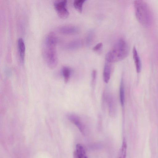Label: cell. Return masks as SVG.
Segmentation results:
<instances>
[{"mask_svg": "<svg viewBox=\"0 0 158 158\" xmlns=\"http://www.w3.org/2000/svg\"><path fill=\"white\" fill-rule=\"evenodd\" d=\"M58 38L53 32L48 33L46 36L43 46V52L44 57L48 66L54 68L58 64V56L56 45Z\"/></svg>", "mask_w": 158, "mask_h": 158, "instance_id": "6da1fadb", "label": "cell"}, {"mask_svg": "<svg viewBox=\"0 0 158 158\" xmlns=\"http://www.w3.org/2000/svg\"><path fill=\"white\" fill-rule=\"evenodd\" d=\"M129 52V47L127 42L124 40L120 39L106 54L105 59L110 63L118 62L125 58Z\"/></svg>", "mask_w": 158, "mask_h": 158, "instance_id": "7a4b0ae2", "label": "cell"}, {"mask_svg": "<svg viewBox=\"0 0 158 158\" xmlns=\"http://www.w3.org/2000/svg\"><path fill=\"white\" fill-rule=\"evenodd\" d=\"M134 6L135 16L139 23L144 27L150 26L152 23L153 17L148 4L143 0H135Z\"/></svg>", "mask_w": 158, "mask_h": 158, "instance_id": "3957f363", "label": "cell"}, {"mask_svg": "<svg viewBox=\"0 0 158 158\" xmlns=\"http://www.w3.org/2000/svg\"><path fill=\"white\" fill-rule=\"evenodd\" d=\"M67 1L57 0L54 3L55 9L59 16L63 18H65L68 17L69 13L66 6Z\"/></svg>", "mask_w": 158, "mask_h": 158, "instance_id": "277c9868", "label": "cell"}, {"mask_svg": "<svg viewBox=\"0 0 158 158\" xmlns=\"http://www.w3.org/2000/svg\"><path fill=\"white\" fill-rule=\"evenodd\" d=\"M67 117L76 126L82 134L85 135L86 131V127L80 117L74 114H69L67 115Z\"/></svg>", "mask_w": 158, "mask_h": 158, "instance_id": "5b68a950", "label": "cell"}, {"mask_svg": "<svg viewBox=\"0 0 158 158\" xmlns=\"http://www.w3.org/2000/svg\"><path fill=\"white\" fill-rule=\"evenodd\" d=\"M58 30L61 33L67 35L76 34L79 31L77 27L69 25L60 26L58 28Z\"/></svg>", "mask_w": 158, "mask_h": 158, "instance_id": "8992f818", "label": "cell"}, {"mask_svg": "<svg viewBox=\"0 0 158 158\" xmlns=\"http://www.w3.org/2000/svg\"><path fill=\"white\" fill-rule=\"evenodd\" d=\"M17 44L19 60L21 63L23 64L24 63L25 52V44L23 39L21 38H19L18 40Z\"/></svg>", "mask_w": 158, "mask_h": 158, "instance_id": "52a82bcc", "label": "cell"}, {"mask_svg": "<svg viewBox=\"0 0 158 158\" xmlns=\"http://www.w3.org/2000/svg\"><path fill=\"white\" fill-rule=\"evenodd\" d=\"M106 101L108 106L110 115L112 117H114L116 114V111L115 101L114 98L110 95L107 96Z\"/></svg>", "mask_w": 158, "mask_h": 158, "instance_id": "ba28073f", "label": "cell"}, {"mask_svg": "<svg viewBox=\"0 0 158 158\" xmlns=\"http://www.w3.org/2000/svg\"><path fill=\"white\" fill-rule=\"evenodd\" d=\"M112 66L110 63H106L104 65L103 72V79L105 82L107 83L110 78Z\"/></svg>", "mask_w": 158, "mask_h": 158, "instance_id": "9c48e42d", "label": "cell"}, {"mask_svg": "<svg viewBox=\"0 0 158 158\" xmlns=\"http://www.w3.org/2000/svg\"><path fill=\"white\" fill-rule=\"evenodd\" d=\"M133 58L135 65L136 70L138 73L141 70V64L140 58L135 47H134L132 50Z\"/></svg>", "mask_w": 158, "mask_h": 158, "instance_id": "30bf717a", "label": "cell"}, {"mask_svg": "<svg viewBox=\"0 0 158 158\" xmlns=\"http://www.w3.org/2000/svg\"><path fill=\"white\" fill-rule=\"evenodd\" d=\"M82 45V41L80 39H75L67 43L66 45V48L69 50L76 49L80 48Z\"/></svg>", "mask_w": 158, "mask_h": 158, "instance_id": "8fae6325", "label": "cell"}, {"mask_svg": "<svg viewBox=\"0 0 158 158\" xmlns=\"http://www.w3.org/2000/svg\"><path fill=\"white\" fill-rule=\"evenodd\" d=\"M75 151L79 158H88L85 148L81 144H77Z\"/></svg>", "mask_w": 158, "mask_h": 158, "instance_id": "7c38bea8", "label": "cell"}, {"mask_svg": "<svg viewBox=\"0 0 158 158\" xmlns=\"http://www.w3.org/2000/svg\"><path fill=\"white\" fill-rule=\"evenodd\" d=\"M127 149L126 140L125 138H124L122 146L119 150L117 158H126Z\"/></svg>", "mask_w": 158, "mask_h": 158, "instance_id": "4fadbf2b", "label": "cell"}, {"mask_svg": "<svg viewBox=\"0 0 158 158\" xmlns=\"http://www.w3.org/2000/svg\"><path fill=\"white\" fill-rule=\"evenodd\" d=\"M62 73L65 82H67L70 77L71 70L69 67H64L62 69Z\"/></svg>", "mask_w": 158, "mask_h": 158, "instance_id": "5bb4252c", "label": "cell"}, {"mask_svg": "<svg viewBox=\"0 0 158 158\" xmlns=\"http://www.w3.org/2000/svg\"><path fill=\"white\" fill-rule=\"evenodd\" d=\"M119 98L121 105L123 106L124 103V89L123 80L121 81L119 88Z\"/></svg>", "mask_w": 158, "mask_h": 158, "instance_id": "9a60e30c", "label": "cell"}, {"mask_svg": "<svg viewBox=\"0 0 158 158\" xmlns=\"http://www.w3.org/2000/svg\"><path fill=\"white\" fill-rule=\"evenodd\" d=\"M85 1V0H75L73 2L74 7L81 13L82 12L83 5Z\"/></svg>", "mask_w": 158, "mask_h": 158, "instance_id": "2e32d148", "label": "cell"}, {"mask_svg": "<svg viewBox=\"0 0 158 158\" xmlns=\"http://www.w3.org/2000/svg\"><path fill=\"white\" fill-rule=\"evenodd\" d=\"M94 37V34L92 32H90L88 34L86 38V42L87 45H90L92 43Z\"/></svg>", "mask_w": 158, "mask_h": 158, "instance_id": "e0dca14e", "label": "cell"}, {"mask_svg": "<svg viewBox=\"0 0 158 158\" xmlns=\"http://www.w3.org/2000/svg\"><path fill=\"white\" fill-rule=\"evenodd\" d=\"M102 46V43H99L95 45L93 48V49L95 51L99 50Z\"/></svg>", "mask_w": 158, "mask_h": 158, "instance_id": "ac0fdd59", "label": "cell"}, {"mask_svg": "<svg viewBox=\"0 0 158 158\" xmlns=\"http://www.w3.org/2000/svg\"><path fill=\"white\" fill-rule=\"evenodd\" d=\"M92 78H93L92 81H94L95 80V79L96 77V71L95 70H94L92 72Z\"/></svg>", "mask_w": 158, "mask_h": 158, "instance_id": "d6986e66", "label": "cell"}, {"mask_svg": "<svg viewBox=\"0 0 158 158\" xmlns=\"http://www.w3.org/2000/svg\"><path fill=\"white\" fill-rule=\"evenodd\" d=\"M73 158H79L76 151L74 152L73 154Z\"/></svg>", "mask_w": 158, "mask_h": 158, "instance_id": "ffe728a7", "label": "cell"}]
</instances>
